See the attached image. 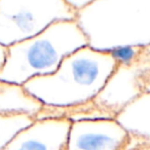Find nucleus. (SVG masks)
I'll return each mask as SVG.
<instances>
[{
    "label": "nucleus",
    "instance_id": "obj_12",
    "mask_svg": "<svg viewBox=\"0 0 150 150\" xmlns=\"http://www.w3.org/2000/svg\"><path fill=\"white\" fill-rule=\"evenodd\" d=\"M66 2L68 3V5L73 11H75L77 13L78 11L83 9L91 2V0H66Z\"/></svg>",
    "mask_w": 150,
    "mask_h": 150
},
{
    "label": "nucleus",
    "instance_id": "obj_10",
    "mask_svg": "<svg viewBox=\"0 0 150 150\" xmlns=\"http://www.w3.org/2000/svg\"><path fill=\"white\" fill-rule=\"evenodd\" d=\"M35 119L26 115H2L0 114V150L23 129L34 122Z\"/></svg>",
    "mask_w": 150,
    "mask_h": 150
},
{
    "label": "nucleus",
    "instance_id": "obj_3",
    "mask_svg": "<svg viewBox=\"0 0 150 150\" xmlns=\"http://www.w3.org/2000/svg\"><path fill=\"white\" fill-rule=\"evenodd\" d=\"M75 21L99 52L150 45V0H91Z\"/></svg>",
    "mask_w": 150,
    "mask_h": 150
},
{
    "label": "nucleus",
    "instance_id": "obj_11",
    "mask_svg": "<svg viewBox=\"0 0 150 150\" xmlns=\"http://www.w3.org/2000/svg\"><path fill=\"white\" fill-rule=\"evenodd\" d=\"M120 150H150V143L139 136L129 134V137Z\"/></svg>",
    "mask_w": 150,
    "mask_h": 150
},
{
    "label": "nucleus",
    "instance_id": "obj_6",
    "mask_svg": "<svg viewBox=\"0 0 150 150\" xmlns=\"http://www.w3.org/2000/svg\"><path fill=\"white\" fill-rule=\"evenodd\" d=\"M127 137L116 119L71 121L63 150H120Z\"/></svg>",
    "mask_w": 150,
    "mask_h": 150
},
{
    "label": "nucleus",
    "instance_id": "obj_2",
    "mask_svg": "<svg viewBox=\"0 0 150 150\" xmlns=\"http://www.w3.org/2000/svg\"><path fill=\"white\" fill-rule=\"evenodd\" d=\"M116 67L94 100L81 106L59 109L44 106L37 119H115L150 86V45L123 47L111 52Z\"/></svg>",
    "mask_w": 150,
    "mask_h": 150
},
{
    "label": "nucleus",
    "instance_id": "obj_14",
    "mask_svg": "<svg viewBox=\"0 0 150 150\" xmlns=\"http://www.w3.org/2000/svg\"><path fill=\"white\" fill-rule=\"evenodd\" d=\"M146 93H150V86L147 88V90H146Z\"/></svg>",
    "mask_w": 150,
    "mask_h": 150
},
{
    "label": "nucleus",
    "instance_id": "obj_13",
    "mask_svg": "<svg viewBox=\"0 0 150 150\" xmlns=\"http://www.w3.org/2000/svg\"><path fill=\"white\" fill-rule=\"evenodd\" d=\"M7 50H8V47L0 44V71L3 68V66L5 64V61H6Z\"/></svg>",
    "mask_w": 150,
    "mask_h": 150
},
{
    "label": "nucleus",
    "instance_id": "obj_1",
    "mask_svg": "<svg viewBox=\"0 0 150 150\" xmlns=\"http://www.w3.org/2000/svg\"><path fill=\"white\" fill-rule=\"evenodd\" d=\"M115 67L111 52L86 45L66 57L54 73L32 78L24 88L45 107L73 108L94 100Z\"/></svg>",
    "mask_w": 150,
    "mask_h": 150
},
{
    "label": "nucleus",
    "instance_id": "obj_9",
    "mask_svg": "<svg viewBox=\"0 0 150 150\" xmlns=\"http://www.w3.org/2000/svg\"><path fill=\"white\" fill-rule=\"evenodd\" d=\"M115 119L129 134L150 143V93H144L136 99Z\"/></svg>",
    "mask_w": 150,
    "mask_h": 150
},
{
    "label": "nucleus",
    "instance_id": "obj_5",
    "mask_svg": "<svg viewBox=\"0 0 150 150\" xmlns=\"http://www.w3.org/2000/svg\"><path fill=\"white\" fill-rule=\"evenodd\" d=\"M76 15L66 0H0V44L9 47Z\"/></svg>",
    "mask_w": 150,
    "mask_h": 150
},
{
    "label": "nucleus",
    "instance_id": "obj_8",
    "mask_svg": "<svg viewBox=\"0 0 150 150\" xmlns=\"http://www.w3.org/2000/svg\"><path fill=\"white\" fill-rule=\"evenodd\" d=\"M43 108L44 105L24 86L0 81V114L26 115L37 119Z\"/></svg>",
    "mask_w": 150,
    "mask_h": 150
},
{
    "label": "nucleus",
    "instance_id": "obj_7",
    "mask_svg": "<svg viewBox=\"0 0 150 150\" xmlns=\"http://www.w3.org/2000/svg\"><path fill=\"white\" fill-rule=\"evenodd\" d=\"M70 127L71 121L67 118L35 119L2 150H63Z\"/></svg>",
    "mask_w": 150,
    "mask_h": 150
},
{
    "label": "nucleus",
    "instance_id": "obj_4",
    "mask_svg": "<svg viewBox=\"0 0 150 150\" xmlns=\"http://www.w3.org/2000/svg\"><path fill=\"white\" fill-rule=\"evenodd\" d=\"M86 45L88 39L75 20L54 22L37 35L9 46L0 81L24 86L34 77L50 75L66 57Z\"/></svg>",
    "mask_w": 150,
    "mask_h": 150
}]
</instances>
